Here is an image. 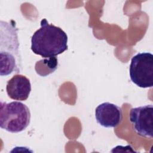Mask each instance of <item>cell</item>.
<instances>
[{"label": "cell", "mask_w": 153, "mask_h": 153, "mask_svg": "<svg viewBox=\"0 0 153 153\" xmlns=\"http://www.w3.org/2000/svg\"><path fill=\"white\" fill-rule=\"evenodd\" d=\"M68 36L60 27L49 24L45 19L31 38V50L43 57H52L68 50Z\"/></svg>", "instance_id": "6da1fadb"}, {"label": "cell", "mask_w": 153, "mask_h": 153, "mask_svg": "<svg viewBox=\"0 0 153 153\" xmlns=\"http://www.w3.org/2000/svg\"><path fill=\"white\" fill-rule=\"evenodd\" d=\"M57 65L58 60L56 57H47L36 62L35 69L39 75L45 76L54 72Z\"/></svg>", "instance_id": "ba28073f"}, {"label": "cell", "mask_w": 153, "mask_h": 153, "mask_svg": "<svg viewBox=\"0 0 153 153\" xmlns=\"http://www.w3.org/2000/svg\"><path fill=\"white\" fill-rule=\"evenodd\" d=\"M95 118L97 123L104 127H115L121 122L122 110L115 104L104 102L96 107Z\"/></svg>", "instance_id": "8992f818"}, {"label": "cell", "mask_w": 153, "mask_h": 153, "mask_svg": "<svg viewBox=\"0 0 153 153\" xmlns=\"http://www.w3.org/2000/svg\"><path fill=\"white\" fill-rule=\"evenodd\" d=\"M129 118L134 130L139 136L150 138L153 137L152 105L131 108Z\"/></svg>", "instance_id": "5b68a950"}, {"label": "cell", "mask_w": 153, "mask_h": 153, "mask_svg": "<svg viewBox=\"0 0 153 153\" xmlns=\"http://www.w3.org/2000/svg\"><path fill=\"white\" fill-rule=\"evenodd\" d=\"M30 121L29 108L20 102H1L0 126L11 132L19 133L25 130Z\"/></svg>", "instance_id": "3957f363"}, {"label": "cell", "mask_w": 153, "mask_h": 153, "mask_svg": "<svg viewBox=\"0 0 153 153\" xmlns=\"http://www.w3.org/2000/svg\"><path fill=\"white\" fill-rule=\"evenodd\" d=\"M17 29L14 23L1 21V75L20 71V56Z\"/></svg>", "instance_id": "7a4b0ae2"}, {"label": "cell", "mask_w": 153, "mask_h": 153, "mask_svg": "<svg viewBox=\"0 0 153 153\" xmlns=\"http://www.w3.org/2000/svg\"><path fill=\"white\" fill-rule=\"evenodd\" d=\"M131 81L140 88L153 86V55L148 52L134 56L129 67Z\"/></svg>", "instance_id": "277c9868"}, {"label": "cell", "mask_w": 153, "mask_h": 153, "mask_svg": "<svg viewBox=\"0 0 153 153\" xmlns=\"http://www.w3.org/2000/svg\"><path fill=\"white\" fill-rule=\"evenodd\" d=\"M7 93L10 98L16 100H26L31 91L30 80L25 75H14L7 83Z\"/></svg>", "instance_id": "52a82bcc"}]
</instances>
